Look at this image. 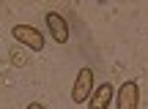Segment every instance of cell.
Returning <instances> with one entry per match:
<instances>
[{"label":"cell","mask_w":148,"mask_h":109,"mask_svg":"<svg viewBox=\"0 0 148 109\" xmlns=\"http://www.w3.org/2000/svg\"><path fill=\"white\" fill-rule=\"evenodd\" d=\"M44 22H47V30L52 36L55 44H66L69 41V22L58 14V11H47L44 14Z\"/></svg>","instance_id":"4"},{"label":"cell","mask_w":148,"mask_h":109,"mask_svg":"<svg viewBox=\"0 0 148 109\" xmlns=\"http://www.w3.org/2000/svg\"><path fill=\"white\" fill-rule=\"evenodd\" d=\"M118 109H140V85L134 79H126V82L118 87V95L112 101Z\"/></svg>","instance_id":"3"},{"label":"cell","mask_w":148,"mask_h":109,"mask_svg":"<svg viewBox=\"0 0 148 109\" xmlns=\"http://www.w3.org/2000/svg\"><path fill=\"white\" fill-rule=\"evenodd\" d=\"M25 109H44V104H38V101H30V104H27Z\"/></svg>","instance_id":"6"},{"label":"cell","mask_w":148,"mask_h":109,"mask_svg":"<svg viewBox=\"0 0 148 109\" xmlns=\"http://www.w3.org/2000/svg\"><path fill=\"white\" fill-rule=\"evenodd\" d=\"M112 101H115V87H112L110 82H101L99 87H93V93H90L88 109H110Z\"/></svg>","instance_id":"5"},{"label":"cell","mask_w":148,"mask_h":109,"mask_svg":"<svg viewBox=\"0 0 148 109\" xmlns=\"http://www.w3.org/2000/svg\"><path fill=\"white\" fill-rule=\"evenodd\" d=\"M11 36H14L19 44H25L27 49H33V52H44V47H47L44 33H38L33 25H14L11 27Z\"/></svg>","instance_id":"2"},{"label":"cell","mask_w":148,"mask_h":109,"mask_svg":"<svg viewBox=\"0 0 148 109\" xmlns=\"http://www.w3.org/2000/svg\"><path fill=\"white\" fill-rule=\"evenodd\" d=\"M96 87V79H93V71H90L88 66L79 68L77 77H74V87H71V101L74 104H88L90 93H93Z\"/></svg>","instance_id":"1"}]
</instances>
